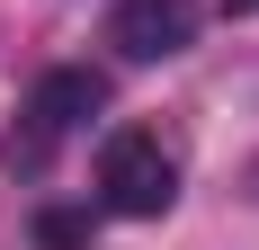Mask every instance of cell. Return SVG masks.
Returning <instances> with one entry per match:
<instances>
[{"label": "cell", "mask_w": 259, "mask_h": 250, "mask_svg": "<svg viewBox=\"0 0 259 250\" xmlns=\"http://www.w3.org/2000/svg\"><path fill=\"white\" fill-rule=\"evenodd\" d=\"M224 9H233V18H241V9H259V0H224Z\"/></svg>", "instance_id": "8992f818"}, {"label": "cell", "mask_w": 259, "mask_h": 250, "mask_svg": "<svg viewBox=\"0 0 259 250\" xmlns=\"http://www.w3.org/2000/svg\"><path fill=\"white\" fill-rule=\"evenodd\" d=\"M197 18H206V0H116L107 9V45L125 63H170V54L197 45Z\"/></svg>", "instance_id": "7a4b0ae2"}, {"label": "cell", "mask_w": 259, "mask_h": 250, "mask_svg": "<svg viewBox=\"0 0 259 250\" xmlns=\"http://www.w3.org/2000/svg\"><path fill=\"white\" fill-rule=\"evenodd\" d=\"M99 197L116 205V215H170V205H179V152L161 143L152 125L107 134V152H99Z\"/></svg>", "instance_id": "6da1fadb"}, {"label": "cell", "mask_w": 259, "mask_h": 250, "mask_svg": "<svg viewBox=\"0 0 259 250\" xmlns=\"http://www.w3.org/2000/svg\"><path fill=\"white\" fill-rule=\"evenodd\" d=\"M99 107H107V80H99V72H45L36 99H27V116L54 125V134H72V125H90Z\"/></svg>", "instance_id": "3957f363"}, {"label": "cell", "mask_w": 259, "mask_h": 250, "mask_svg": "<svg viewBox=\"0 0 259 250\" xmlns=\"http://www.w3.org/2000/svg\"><path fill=\"white\" fill-rule=\"evenodd\" d=\"M54 143H63L54 125H36V116H18V125H9V143H0V161H9L18 179H36V170L54 161Z\"/></svg>", "instance_id": "277c9868"}, {"label": "cell", "mask_w": 259, "mask_h": 250, "mask_svg": "<svg viewBox=\"0 0 259 250\" xmlns=\"http://www.w3.org/2000/svg\"><path fill=\"white\" fill-rule=\"evenodd\" d=\"M36 250H90V215L45 205V215H36Z\"/></svg>", "instance_id": "5b68a950"}]
</instances>
